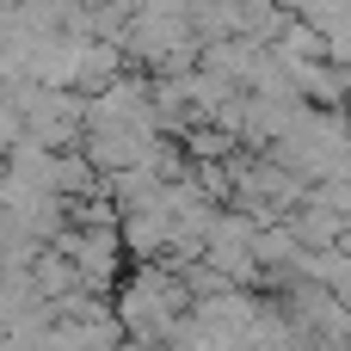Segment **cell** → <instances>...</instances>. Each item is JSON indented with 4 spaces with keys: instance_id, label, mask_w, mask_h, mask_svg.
I'll return each instance as SVG.
<instances>
[{
    "instance_id": "cell-1",
    "label": "cell",
    "mask_w": 351,
    "mask_h": 351,
    "mask_svg": "<svg viewBox=\"0 0 351 351\" xmlns=\"http://www.w3.org/2000/svg\"><path fill=\"white\" fill-rule=\"evenodd\" d=\"M185 308H191V290H185V278L167 271V265H148V259H142L130 278H117V308H111V315H117V327H123L130 339L167 346Z\"/></svg>"
},
{
    "instance_id": "cell-2",
    "label": "cell",
    "mask_w": 351,
    "mask_h": 351,
    "mask_svg": "<svg viewBox=\"0 0 351 351\" xmlns=\"http://www.w3.org/2000/svg\"><path fill=\"white\" fill-rule=\"evenodd\" d=\"M56 247L74 259L80 290H93V296H111V290H117V278H123L117 222H105V228H74V222H62V228H56Z\"/></svg>"
},
{
    "instance_id": "cell-3",
    "label": "cell",
    "mask_w": 351,
    "mask_h": 351,
    "mask_svg": "<svg viewBox=\"0 0 351 351\" xmlns=\"http://www.w3.org/2000/svg\"><path fill=\"white\" fill-rule=\"evenodd\" d=\"M25 278H31V290L49 302V296H62V290H80V271H74V259L56 247V241H43L31 259H25Z\"/></svg>"
},
{
    "instance_id": "cell-4",
    "label": "cell",
    "mask_w": 351,
    "mask_h": 351,
    "mask_svg": "<svg viewBox=\"0 0 351 351\" xmlns=\"http://www.w3.org/2000/svg\"><path fill=\"white\" fill-rule=\"evenodd\" d=\"M49 191H62V197H86V191H99V167L80 154V142L49 154Z\"/></svg>"
},
{
    "instance_id": "cell-5",
    "label": "cell",
    "mask_w": 351,
    "mask_h": 351,
    "mask_svg": "<svg viewBox=\"0 0 351 351\" xmlns=\"http://www.w3.org/2000/svg\"><path fill=\"white\" fill-rule=\"evenodd\" d=\"M43 296L31 290V278H25V265H6L0 271V327H12V321H25L31 308H37Z\"/></svg>"
},
{
    "instance_id": "cell-6",
    "label": "cell",
    "mask_w": 351,
    "mask_h": 351,
    "mask_svg": "<svg viewBox=\"0 0 351 351\" xmlns=\"http://www.w3.org/2000/svg\"><path fill=\"white\" fill-rule=\"evenodd\" d=\"M271 49H278V56H327V37H321L308 19H296V12H290V25L278 31V43H271Z\"/></svg>"
},
{
    "instance_id": "cell-7",
    "label": "cell",
    "mask_w": 351,
    "mask_h": 351,
    "mask_svg": "<svg viewBox=\"0 0 351 351\" xmlns=\"http://www.w3.org/2000/svg\"><path fill=\"white\" fill-rule=\"evenodd\" d=\"M19 136H25V117H19V111H12V99L0 93V154H6Z\"/></svg>"
},
{
    "instance_id": "cell-8",
    "label": "cell",
    "mask_w": 351,
    "mask_h": 351,
    "mask_svg": "<svg viewBox=\"0 0 351 351\" xmlns=\"http://www.w3.org/2000/svg\"><path fill=\"white\" fill-rule=\"evenodd\" d=\"M271 6H290V12H296V0H271Z\"/></svg>"
},
{
    "instance_id": "cell-9",
    "label": "cell",
    "mask_w": 351,
    "mask_h": 351,
    "mask_svg": "<svg viewBox=\"0 0 351 351\" xmlns=\"http://www.w3.org/2000/svg\"><path fill=\"white\" fill-rule=\"evenodd\" d=\"M0 271H6V247H0Z\"/></svg>"
},
{
    "instance_id": "cell-10",
    "label": "cell",
    "mask_w": 351,
    "mask_h": 351,
    "mask_svg": "<svg viewBox=\"0 0 351 351\" xmlns=\"http://www.w3.org/2000/svg\"><path fill=\"white\" fill-rule=\"evenodd\" d=\"M0 179H6V160H0Z\"/></svg>"
}]
</instances>
